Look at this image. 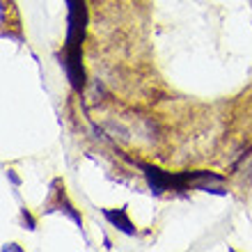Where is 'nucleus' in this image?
I'll return each mask as SVG.
<instances>
[{
    "label": "nucleus",
    "mask_w": 252,
    "mask_h": 252,
    "mask_svg": "<svg viewBox=\"0 0 252 252\" xmlns=\"http://www.w3.org/2000/svg\"><path fill=\"white\" fill-rule=\"evenodd\" d=\"M69 37H66V58L64 69L69 73L73 90H80L85 85V76H83V66H80V41L85 34V5L83 0H69Z\"/></svg>",
    "instance_id": "1"
},
{
    "label": "nucleus",
    "mask_w": 252,
    "mask_h": 252,
    "mask_svg": "<svg viewBox=\"0 0 252 252\" xmlns=\"http://www.w3.org/2000/svg\"><path fill=\"white\" fill-rule=\"evenodd\" d=\"M106 218L110 220L113 225L120 227L122 232L135 234V229H133V225H131V220L126 218V211H124V209H117V211H106Z\"/></svg>",
    "instance_id": "2"
}]
</instances>
